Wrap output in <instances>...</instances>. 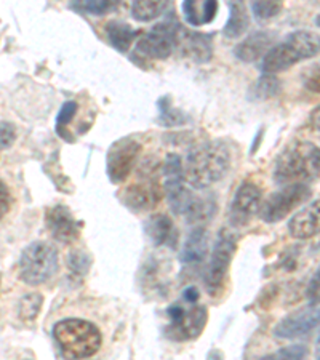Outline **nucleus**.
Returning <instances> with one entry per match:
<instances>
[{"instance_id":"nucleus-6","label":"nucleus","mask_w":320,"mask_h":360,"mask_svg":"<svg viewBox=\"0 0 320 360\" xmlns=\"http://www.w3.org/2000/svg\"><path fill=\"white\" fill-rule=\"evenodd\" d=\"M237 252V239L229 231H221L217 242L213 245L212 258L208 263L205 274H203V283L207 292L212 296H217L224 288L226 277L231 268L232 258Z\"/></svg>"},{"instance_id":"nucleus-1","label":"nucleus","mask_w":320,"mask_h":360,"mask_svg":"<svg viewBox=\"0 0 320 360\" xmlns=\"http://www.w3.org/2000/svg\"><path fill=\"white\" fill-rule=\"evenodd\" d=\"M231 150L224 141H207L192 148L186 158L184 178L194 189H207L226 176Z\"/></svg>"},{"instance_id":"nucleus-4","label":"nucleus","mask_w":320,"mask_h":360,"mask_svg":"<svg viewBox=\"0 0 320 360\" xmlns=\"http://www.w3.org/2000/svg\"><path fill=\"white\" fill-rule=\"evenodd\" d=\"M319 53V37L307 31L290 34L285 42L271 46L263 56L261 69L266 74H279L293 68L296 63L309 60Z\"/></svg>"},{"instance_id":"nucleus-7","label":"nucleus","mask_w":320,"mask_h":360,"mask_svg":"<svg viewBox=\"0 0 320 360\" xmlns=\"http://www.w3.org/2000/svg\"><path fill=\"white\" fill-rule=\"evenodd\" d=\"M312 191L306 183H296L283 186L281 191L271 194L267 199L261 203L260 217L264 223L274 224L282 221L292 213L295 208L301 207L307 199H309Z\"/></svg>"},{"instance_id":"nucleus-28","label":"nucleus","mask_w":320,"mask_h":360,"mask_svg":"<svg viewBox=\"0 0 320 360\" xmlns=\"http://www.w3.org/2000/svg\"><path fill=\"white\" fill-rule=\"evenodd\" d=\"M114 2H108V0H87V2H72L71 8L79 11V13H89V15H96L101 16L108 13L109 10L114 8Z\"/></svg>"},{"instance_id":"nucleus-37","label":"nucleus","mask_w":320,"mask_h":360,"mask_svg":"<svg viewBox=\"0 0 320 360\" xmlns=\"http://www.w3.org/2000/svg\"><path fill=\"white\" fill-rule=\"evenodd\" d=\"M317 290H319V272H316V276L311 281V285H309V298L311 301H317Z\"/></svg>"},{"instance_id":"nucleus-14","label":"nucleus","mask_w":320,"mask_h":360,"mask_svg":"<svg viewBox=\"0 0 320 360\" xmlns=\"http://www.w3.org/2000/svg\"><path fill=\"white\" fill-rule=\"evenodd\" d=\"M162 194L159 183L154 178L139 179L138 183L128 186L122 194V202L133 212H146L160 202Z\"/></svg>"},{"instance_id":"nucleus-32","label":"nucleus","mask_w":320,"mask_h":360,"mask_svg":"<svg viewBox=\"0 0 320 360\" xmlns=\"http://www.w3.org/2000/svg\"><path fill=\"white\" fill-rule=\"evenodd\" d=\"M75 114H77V103L66 101L63 104L60 112H58V117H56V131L60 133L61 136H63L64 127H68L69 124H71V120L75 117Z\"/></svg>"},{"instance_id":"nucleus-19","label":"nucleus","mask_w":320,"mask_h":360,"mask_svg":"<svg viewBox=\"0 0 320 360\" xmlns=\"http://www.w3.org/2000/svg\"><path fill=\"white\" fill-rule=\"evenodd\" d=\"M208 253V232L203 226H197L189 232L183 247L181 261L184 264H197L207 258Z\"/></svg>"},{"instance_id":"nucleus-23","label":"nucleus","mask_w":320,"mask_h":360,"mask_svg":"<svg viewBox=\"0 0 320 360\" xmlns=\"http://www.w3.org/2000/svg\"><path fill=\"white\" fill-rule=\"evenodd\" d=\"M228 7L229 20L224 26V36L228 39H238L250 25L248 7L243 2H228Z\"/></svg>"},{"instance_id":"nucleus-33","label":"nucleus","mask_w":320,"mask_h":360,"mask_svg":"<svg viewBox=\"0 0 320 360\" xmlns=\"http://www.w3.org/2000/svg\"><path fill=\"white\" fill-rule=\"evenodd\" d=\"M255 91L258 93L260 98H269V96H276L279 91H281V84L276 77L272 75H264V77L260 79V82L256 84Z\"/></svg>"},{"instance_id":"nucleus-11","label":"nucleus","mask_w":320,"mask_h":360,"mask_svg":"<svg viewBox=\"0 0 320 360\" xmlns=\"http://www.w3.org/2000/svg\"><path fill=\"white\" fill-rule=\"evenodd\" d=\"M141 143L133 136H125L115 141L108 150V176L114 184L124 183L132 175L138 155L141 154Z\"/></svg>"},{"instance_id":"nucleus-27","label":"nucleus","mask_w":320,"mask_h":360,"mask_svg":"<svg viewBox=\"0 0 320 360\" xmlns=\"http://www.w3.org/2000/svg\"><path fill=\"white\" fill-rule=\"evenodd\" d=\"M159 109H160L159 122L164 127H177V125H181L186 122L184 114L172 106L170 98L168 96L162 98V100L159 101Z\"/></svg>"},{"instance_id":"nucleus-34","label":"nucleus","mask_w":320,"mask_h":360,"mask_svg":"<svg viewBox=\"0 0 320 360\" xmlns=\"http://www.w3.org/2000/svg\"><path fill=\"white\" fill-rule=\"evenodd\" d=\"M16 139V129L10 122H0V150L13 146Z\"/></svg>"},{"instance_id":"nucleus-10","label":"nucleus","mask_w":320,"mask_h":360,"mask_svg":"<svg viewBox=\"0 0 320 360\" xmlns=\"http://www.w3.org/2000/svg\"><path fill=\"white\" fill-rule=\"evenodd\" d=\"M164 191L172 212L174 214H184L194 195L186 188L183 160L178 154H168L165 159Z\"/></svg>"},{"instance_id":"nucleus-17","label":"nucleus","mask_w":320,"mask_h":360,"mask_svg":"<svg viewBox=\"0 0 320 360\" xmlns=\"http://www.w3.org/2000/svg\"><path fill=\"white\" fill-rule=\"evenodd\" d=\"M146 232L149 239L153 240L154 245L157 247L167 245L170 248H177L178 245V229L177 226H174L173 219L170 217H167V214L159 213L151 217L146 224Z\"/></svg>"},{"instance_id":"nucleus-30","label":"nucleus","mask_w":320,"mask_h":360,"mask_svg":"<svg viewBox=\"0 0 320 360\" xmlns=\"http://www.w3.org/2000/svg\"><path fill=\"white\" fill-rule=\"evenodd\" d=\"M307 357V347L301 345H293L279 349L274 354H269L260 360H306Z\"/></svg>"},{"instance_id":"nucleus-31","label":"nucleus","mask_w":320,"mask_h":360,"mask_svg":"<svg viewBox=\"0 0 320 360\" xmlns=\"http://www.w3.org/2000/svg\"><path fill=\"white\" fill-rule=\"evenodd\" d=\"M68 266L75 276H85L91 266V258L82 250H74L68 257Z\"/></svg>"},{"instance_id":"nucleus-12","label":"nucleus","mask_w":320,"mask_h":360,"mask_svg":"<svg viewBox=\"0 0 320 360\" xmlns=\"http://www.w3.org/2000/svg\"><path fill=\"white\" fill-rule=\"evenodd\" d=\"M261 199H263V194L255 183L245 181L238 186L229 205L231 224L236 228L247 226L255 218V214L260 213Z\"/></svg>"},{"instance_id":"nucleus-26","label":"nucleus","mask_w":320,"mask_h":360,"mask_svg":"<svg viewBox=\"0 0 320 360\" xmlns=\"http://www.w3.org/2000/svg\"><path fill=\"white\" fill-rule=\"evenodd\" d=\"M44 298L40 293L26 295L25 298L20 301L18 306V317L23 322H34L39 316L40 307H42Z\"/></svg>"},{"instance_id":"nucleus-5","label":"nucleus","mask_w":320,"mask_h":360,"mask_svg":"<svg viewBox=\"0 0 320 360\" xmlns=\"http://www.w3.org/2000/svg\"><path fill=\"white\" fill-rule=\"evenodd\" d=\"M20 277L27 285H42L56 274L60 259L53 245L46 242H32L20 257Z\"/></svg>"},{"instance_id":"nucleus-36","label":"nucleus","mask_w":320,"mask_h":360,"mask_svg":"<svg viewBox=\"0 0 320 360\" xmlns=\"http://www.w3.org/2000/svg\"><path fill=\"white\" fill-rule=\"evenodd\" d=\"M183 298H184L186 303L194 304V303H197V301H199L200 293H199V290H197V287L191 285V287H186V290L183 292Z\"/></svg>"},{"instance_id":"nucleus-8","label":"nucleus","mask_w":320,"mask_h":360,"mask_svg":"<svg viewBox=\"0 0 320 360\" xmlns=\"http://www.w3.org/2000/svg\"><path fill=\"white\" fill-rule=\"evenodd\" d=\"M170 317V325L165 327L168 340L184 342L199 338L208 321V311L205 306H194L184 309L183 306L174 304L167 309Z\"/></svg>"},{"instance_id":"nucleus-16","label":"nucleus","mask_w":320,"mask_h":360,"mask_svg":"<svg viewBox=\"0 0 320 360\" xmlns=\"http://www.w3.org/2000/svg\"><path fill=\"white\" fill-rule=\"evenodd\" d=\"M320 226V208L319 200H316L309 207H305L295 217L290 219L288 231L293 239L307 240L311 237L317 236Z\"/></svg>"},{"instance_id":"nucleus-22","label":"nucleus","mask_w":320,"mask_h":360,"mask_svg":"<svg viewBox=\"0 0 320 360\" xmlns=\"http://www.w3.org/2000/svg\"><path fill=\"white\" fill-rule=\"evenodd\" d=\"M217 210L218 203L215 200V197H192L184 217L188 218L191 224H196L197 228V226H203L207 221H210Z\"/></svg>"},{"instance_id":"nucleus-9","label":"nucleus","mask_w":320,"mask_h":360,"mask_svg":"<svg viewBox=\"0 0 320 360\" xmlns=\"http://www.w3.org/2000/svg\"><path fill=\"white\" fill-rule=\"evenodd\" d=\"M179 40V26L173 20L162 21L139 40L136 53L149 60H167L177 49Z\"/></svg>"},{"instance_id":"nucleus-15","label":"nucleus","mask_w":320,"mask_h":360,"mask_svg":"<svg viewBox=\"0 0 320 360\" xmlns=\"http://www.w3.org/2000/svg\"><path fill=\"white\" fill-rule=\"evenodd\" d=\"M45 223L51 237L61 243H72L80 234V224L64 205L51 207L46 212Z\"/></svg>"},{"instance_id":"nucleus-25","label":"nucleus","mask_w":320,"mask_h":360,"mask_svg":"<svg viewBox=\"0 0 320 360\" xmlns=\"http://www.w3.org/2000/svg\"><path fill=\"white\" fill-rule=\"evenodd\" d=\"M168 4L167 2H144V0H138V2H133L132 5V16L138 21L146 22L153 21L157 16H160L167 10Z\"/></svg>"},{"instance_id":"nucleus-18","label":"nucleus","mask_w":320,"mask_h":360,"mask_svg":"<svg viewBox=\"0 0 320 360\" xmlns=\"http://www.w3.org/2000/svg\"><path fill=\"white\" fill-rule=\"evenodd\" d=\"M272 45V34L266 31H258L250 34L234 49V55L243 63H253L263 58L269 51Z\"/></svg>"},{"instance_id":"nucleus-13","label":"nucleus","mask_w":320,"mask_h":360,"mask_svg":"<svg viewBox=\"0 0 320 360\" xmlns=\"http://www.w3.org/2000/svg\"><path fill=\"white\" fill-rule=\"evenodd\" d=\"M317 325L319 309L316 306H309L279 322L274 328V335L282 340H295L309 335L314 328H317Z\"/></svg>"},{"instance_id":"nucleus-20","label":"nucleus","mask_w":320,"mask_h":360,"mask_svg":"<svg viewBox=\"0 0 320 360\" xmlns=\"http://www.w3.org/2000/svg\"><path fill=\"white\" fill-rule=\"evenodd\" d=\"M183 13L191 26H205L215 20L218 13V2L215 0H186L183 4Z\"/></svg>"},{"instance_id":"nucleus-29","label":"nucleus","mask_w":320,"mask_h":360,"mask_svg":"<svg viewBox=\"0 0 320 360\" xmlns=\"http://www.w3.org/2000/svg\"><path fill=\"white\" fill-rule=\"evenodd\" d=\"M250 8H252L256 20L267 21L281 13L283 5L282 2H252L250 4Z\"/></svg>"},{"instance_id":"nucleus-35","label":"nucleus","mask_w":320,"mask_h":360,"mask_svg":"<svg viewBox=\"0 0 320 360\" xmlns=\"http://www.w3.org/2000/svg\"><path fill=\"white\" fill-rule=\"evenodd\" d=\"M10 205H11L10 189L7 188V184L0 179V219H2L5 214L8 213Z\"/></svg>"},{"instance_id":"nucleus-24","label":"nucleus","mask_w":320,"mask_h":360,"mask_svg":"<svg viewBox=\"0 0 320 360\" xmlns=\"http://www.w3.org/2000/svg\"><path fill=\"white\" fill-rule=\"evenodd\" d=\"M188 53L194 56L196 61L205 63L212 58L213 42L210 34H188L184 40Z\"/></svg>"},{"instance_id":"nucleus-3","label":"nucleus","mask_w":320,"mask_h":360,"mask_svg":"<svg viewBox=\"0 0 320 360\" xmlns=\"http://www.w3.org/2000/svg\"><path fill=\"white\" fill-rule=\"evenodd\" d=\"M319 148L309 141H295L279 155L274 168L277 184L288 186L311 181L319 176Z\"/></svg>"},{"instance_id":"nucleus-21","label":"nucleus","mask_w":320,"mask_h":360,"mask_svg":"<svg viewBox=\"0 0 320 360\" xmlns=\"http://www.w3.org/2000/svg\"><path fill=\"white\" fill-rule=\"evenodd\" d=\"M109 44L114 46L120 53H127L130 50L132 44L138 37V31H135L130 25L124 21H110L104 27Z\"/></svg>"},{"instance_id":"nucleus-2","label":"nucleus","mask_w":320,"mask_h":360,"mask_svg":"<svg viewBox=\"0 0 320 360\" xmlns=\"http://www.w3.org/2000/svg\"><path fill=\"white\" fill-rule=\"evenodd\" d=\"M53 338L69 360L89 359L100 351L103 336L95 323L84 319H63L53 325Z\"/></svg>"}]
</instances>
